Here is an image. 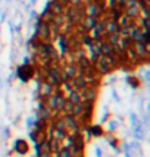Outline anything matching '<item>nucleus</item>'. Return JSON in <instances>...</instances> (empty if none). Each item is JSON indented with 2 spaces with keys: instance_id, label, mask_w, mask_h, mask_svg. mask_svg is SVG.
<instances>
[{
  "instance_id": "f257e3e1",
  "label": "nucleus",
  "mask_w": 150,
  "mask_h": 157,
  "mask_svg": "<svg viewBox=\"0 0 150 157\" xmlns=\"http://www.w3.org/2000/svg\"><path fill=\"white\" fill-rule=\"evenodd\" d=\"M52 93H53V85H52L50 82H43L40 87L41 97H46V98H47L49 96H52Z\"/></svg>"
},
{
  "instance_id": "39448f33",
  "label": "nucleus",
  "mask_w": 150,
  "mask_h": 157,
  "mask_svg": "<svg viewBox=\"0 0 150 157\" xmlns=\"http://www.w3.org/2000/svg\"><path fill=\"white\" fill-rule=\"evenodd\" d=\"M66 101L72 103V104H78V103H81V98H80V94L77 93V91H71L66 97Z\"/></svg>"
},
{
  "instance_id": "7ed1b4c3",
  "label": "nucleus",
  "mask_w": 150,
  "mask_h": 157,
  "mask_svg": "<svg viewBox=\"0 0 150 157\" xmlns=\"http://www.w3.org/2000/svg\"><path fill=\"white\" fill-rule=\"evenodd\" d=\"M80 96L84 98V100H87V101H91V98H94L96 96V90H91V88H85L81 91V94Z\"/></svg>"
},
{
  "instance_id": "9b49d317",
  "label": "nucleus",
  "mask_w": 150,
  "mask_h": 157,
  "mask_svg": "<svg viewBox=\"0 0 150 157\" xmlns=\"http://www.w3.org/2000/svg\"><path fill=\"white\" fill-rule=\"evenodd\" d=\"M66 76H68V78H72V76H75V69H74V66H69V68H66Z\"/></svg>"
},
{
  "instance_id": "f03ea898",
  "label": "nucleus",
  "mask_w": 150,
  "mask_h": 157,
  "mask_svg": "<svg viewBox=\"0 0 150 157\" xmlns=\"http://www.w3.org/2000/svg\"><path fill=\"white\" fill-rule=\"evenodd\" d=\"M46 107H47V110H50V112L57 110V96H53V94H52V96H49Z\"/></svg>"
},
{
  "instance_id": "9d476101",
  "label": "nucleus",
  "mask_w": 150,
  "mask_h": 157,
  "mask_svg": "<svg viewBox=\"0 0 150 157\" xmlns=\"http://www.w3.org/2000/svg\"><path fill=\"white\" fill-rule=\"evenodd\" d=\"M65 104H66V100H65L63 97L57 96V109H59V110H63V107H65Z\"/></svg>"
},
{
  "instance_id": "1a4fd4ad",
  "label": "nucleus",
  "mask_w": 150,
  "mask_h": 157,
  "mask_svg": "<svg viewBox=\"0 0 150 157\" xmlns=\"http://www.w3.org/2000/svg\"><path fill=\"white\" fill-rule=\"evenodd\" d=\"M40 35L43 37V38H47V37H49V27H47V25H41Z\"/></svg>"
},
{
  "instance_id": "0eeeda50",
  "label": "nucleus",
  "mask_w": 150,
  "mask_h": 157,
  "mask_svg": "<svg viewBox=\"0 0 150 157\" xmlns=\"http://www.w3.org/2000/svg\"><path fill=\"white\" fill-rule=\"evenodd\" d=\"M74 87H75L77 90L84 88V87H85V79H84L82 76H75V79H74Z\"/></svg>"
},
{
  "instance_id": "20e7f679",
  "label": "nucleus",
  "mask_w": 150,
  "mask_h": 157,
  "mask_svg": "<svg viewBox=\"0 0 150 157\" xmlns=\"http://www.w3.org/2000/svg\"><path fill=\"white\" fill-rule=\"evenodd\" d=\"M15 148H16L18 153L25 154V153L28 151V145H27V143H25L24 140H18V141H16V145H15Z\"/></svg>"
},
{
  "instance_id": "6e6552de",
  "label": "nucleus",
  "mask_w": 150,
  "mask_h": 157,
  "mask_svg": "<svg viewBox=\"0 0 150 157\" xmlns=\"http://www.w3.org/2000/svg\"><path fill=\"white\" fill-rule=\"evenodd\" d=\"M57 157H72V154H71V151H69L68 147H65V148H62V150L59 151Z\"/></svg>"
},
{
  "instance_id": "423d86ee",
  "label": "nucleus",
  "mask_w": 150,
  "mask_h": 157,
  "mask_svg": "<svg viewBox=\"0 0 150 157\" xmlns=\"http://www.w3.org/2000/svg\"><path fill=\"white\" fill-rule=\"evenodd\" d=\"M63 125L68 128V129H77V122H75L74 116H66L63 119Z\"/></svg>"
}]
</instances>
